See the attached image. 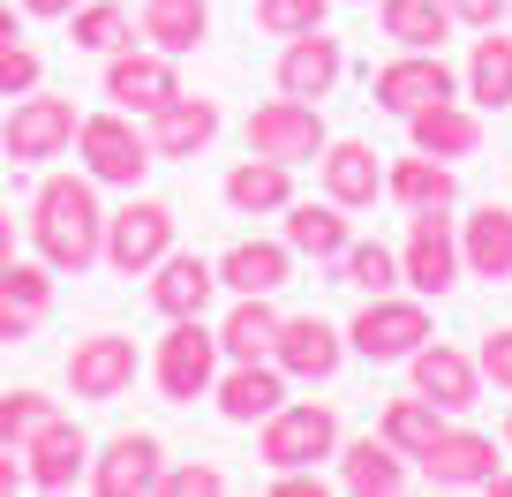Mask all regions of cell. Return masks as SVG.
<instances>
[{
    "instance_id": "cell-1",
    "label": "cell",
    "mask_w": 512,
    "mask_h": 497,
    "mask_svg": "<svg viewBox=\"0 0 512 497\" xmlns=\"http://www.w3.org/2000/svg\"><path fill=\"white\" fill-rule=\"evenodd\" d=\"M31 249L53 264V272H91V264H106V211H98V181L91 174H46L31 196Z\"/></svg>"
},
{
    "instance_id": "cell-2",
    "label": "cell",
    "mask_w": 512,
    "mask_h": 497,
    "mask_svg": "<svg viewBox=\"0 0 512 497\" xmlns=\"http://www.w3.org/2000/svg\"><path fill=\"white\" fill-rule=\"evenodd\" d=\"M76 159H83V174L98 181V189H136V181L151 174V136L136 129V113H83L76 121Z\"/></svg>"
},
{
    "instance_id": "cell-3",
    "label": "cell",
    "mask_w": 512,
    "mask_h": 497,
    "mask_svg": "<svg viewBox=\"0 0 512 497\" xmlns=\"http://www.w3.org/2000/svg\"><path fill=\"white\" fill-rule=\"evenodd\" d=\"M219 324H204V317H166V339H159V354H151V377H159V392L174 407H196L211 385H219Z\"/></svg>"
},
{
    "instance_id": "cell-4",
    "label": "cell",
    "mask_w": 512,
    "mask_h": 497,
    "mask_svg": "<svg viewBox=\"0 0 512 497\" xmlns=\"http://www.w3.org/2000/svg\"><path fill=\"white\" fill-rule=\"evenodd\" d=\"M256 452H264V467H272V475L339 460V415H332L324 400H287V407H272V415L256 422Z\"/></svg>"
},
{
    "instance_id": "cell-5",
    "label": "cell",
    "mask_w": 512,
    "mask_h": 497,
    "mask_svg": "<svg viewBox=\"0 0 512 497\" xmlns=\"http://www.w3.org/2000/svg\"><path fill=\"white\" fill-rule=\"evenodd\" d=\"M460 219H452V204H430L407 219V241H400V279L422 294V302H437V294L460 287Z\"/></svg>"
},
{
    "instance_id": "cell-6",
    "label": "cell",
    "mask_w": 512,
    "mask_h": 497,
    "mask_svg": "<svg viewBox=\"0 0 512 497\" xmlns=\"http://www.w3.org/2000/svg\"><path fill=\"white\" fill-rule=\"evenodd\" d=\"M422 339H437L422 294H369V302L354 309V324H347V347L362 354V362H407Z\"/></svg>"
},
{
    "instance_id": "cell-7",
    "label": "cell",
    "mask_w": 512,
    "mask_h": 497,
    "mask_svg": "<svg viewBox=\"0 0 512 497\" xmlns=\"http://www.w3.org/2000/svg\"><path fill=\"white\" fill-rule=\"evenodd\" d=\"M76 98H61V91H46L38 83L31 98H16L8 106V121H0V144H8V159L16 166H46V159H61L68 144H76Z\"/></svg>"
},
{
    "instance_id": "cell-8",
    "label": "cell",
    "mask_w": 512,
    "mask_h": 497,
    "mask_svg": "<svg viewBox=\"0 0 512 497\" xmlns=\"http://www.w3.org/2000/svg\"><path fill=\"white\" fill-rule=\"evenodd\" d=\"M166 249H174V204L128 189V204L106 211V264H113L121 279H144Z\"/></svg>"
},
{
    "instance_id": "cell-9",
    "label": "cell",
    "mask_w": 512,
    "mask_h": 497,
    "mask_svg": "<svg viewBox=\"0 0 512 497\" xmlns=\"http://www.w3.org/2000/svg\"><path fill=\"white\" fill-rule=\"evenodd\" d=\"M369 98H377V113L407 121V113L437 106V98H460V76L445 68V53H407L400 46V61H384L377 76H369Z\"/></svg>"
},
{
    "instance_id": "cell-10",
    "label": "cell",
    "mask_w": 512,
    "mask_h": 497,
    "mask_svg": "<svg viewBox=\"0 0 512 497\" xmlns=\"http://www.w3.org/2000/svg\"><path fill=\"white\" fill-rule=\"evenodd\" d=\"M324 144H332V136H324V113L309 106V98H287V91H279L272 106L249 113V151H264V159L302 166V159H317Z\"/></svg>"
},
{
    "instance_id": "cell-11",
    "label": "cell",
    "mask_w": 512,
    "mask_h": 497,
    "mask_svg": "<svg viewBox=\"0 0 512 497\" xmlns=\"http://www.w3.org/2000/svg\"><path fill=\"white\" fill-rule=\"evenodd\" d=\"M166 475V445L151 430H121L113 445L91 452V490L98 497H151Z\"/></svg>"
},
{
    "instance_id": "cell-12",
    "label": "cell",
    "mask_w": 512,
    "mask_h": 497,
    "mask_svg": "<svg viewBox=\"0 0 512 497\" xmlns=\"http://www.w3.org/2000/svg\"><path fill=\"white\" fill-rule=\"evenodd\" d=\"M407 377H415L422 400H437L445 415H467V407L482 400V362L475 354H460L452 339H422L415 354H407Z\"/></svg>"
},
{
    "instance_id": "cell-13",
    "label": "cell",
    "mask_w": 512,
    "mask_h": 497,
    "mask_svg": "<svg viewBox=\"0 0 512 497\" xmlns=\"http://www.w3.org/2000/svg\"><path fill=\"white\" fill-rule=\"evenodd\" d=\"M136 339H121V332H91V339H76L68 347V392L76 400H121L128 385H136Z\"/></svg>"
},
{
    "instance_id": "cell-14",
    "label": "cell",
    "mask_w": 512,
    "mask_h": 497,
    "mask_svg": "<svg viewBox=\"0 0 512 497\" xmlns=\"http://www.w3.org/2000/svg\"><path fill=\"white\" fill-rule=\"evenodd\" d=\"M53 264L46 257H31V264H0V339L8 347H23V339H38L46 332V317H53Z\"/></svg>"
},
{
    "instance_id": "cell-15",
    "label": "cell",
    "mask_w": 512,
    "mask_h": 497,
    "mask_svg": "<svg viewBox=\"0 0 512 497\" xmlns=\"http://www.w3.org/2000/svg\"><path fill=\"white\" fill-rule=\"evenodd\" d=\"M23 475H31V490H46V497H61V490H76V482H91V437H83L68 415H53L46 430L23 445Z\"/></svg>"
},
{
    "instance_id": "cell-16",
    "label": "cell",
    "mask_w": 512,
    "mask_h": 497,
    "mask_svg": "<svg viewBox=\"0 0 512 497\" xmlns=\"http://www.w3.org/2000/svg\"><path fill=\"white\" fill-rule=\"evenodd\" d=\"M181 91V76H174V53H136V46H121V53H106V98L121 113H159L166 98Z\"/></svg>"
},
{
    "instance_id": "cell-17",
    "label": "cell",
    "mask_w": 512,
    "mask_h": 497,
    "mask_svg": "<svg viewBox=\"0 0 512 497\" xmlns=\"http://www.w3.org/2000/svg\"><path fill=\"white\" fill-rule=\"evenodd\" d=\"M272 362L287 369V377H309V385H324V377H339V362H347V332H332L317 309H309V317H279Z\"/></svg>"
},
{
    "instance_id": "cell-18",
    "label": "cell",
    "mask_w": 512,
    "mask_h": 497,
    "mask_svg": "<svg viewBox=\"0 0 512 497\" xmlns=\"http://www.w3.org/2000/svg\"><path fill=\"white\" fill-rule=\"evenodd\" d=\"M339 76H347V46H339L332 31L287 38V53H279V91H287V98H309V106H324V98L339 91Z\"/></svg>"
},
{
    "instance_id": "cell-19",
    "label": "cell",
    "mask_w": 512,
    "mask_h": 497,
    "mask_svg": "<svg viewBox=\"0 0 512 497\" xmlns=\"http://www.w3.org/2000/svg\"><path fill=\"white\" fill-rule=\"evenodd\" d=\"M415 467L437 482V490H490V482H497V437L452 430V422H445V437H437Z\"/></svg>"
},
{
    "instance_id": "cell-20",
    "label": "cell",
    "mask_w": 512,
    "mask_h": 497,
    "mask_svg": "<svg viewBox=\"0 0 512 497\" xmlns=\"http://www.w3.org/2000/svg\"><path fill=\"white\" fill-rule=\"evenodd\" d=\"M144 136H151V159H196L219 136V106L196 91H174L159 113H144Z\"/></svg>"
},
{
    "instance_id": "cell-21",
    "label": "cell",
    "mask_w": 512,
    "mask_h": 497,
    "mask_svg": "<svg viewBox=\"0 0 512 497\" xmlns=\"http://www.w3.org/2000/svg\"><path fill=\"white\" fill-rule=\"evenodd\" d=\"M211 294H219V264L196 257V249H166L151 264V309L159 317H204Z\"/></svg>"
},
{
    "instance_id": "cell-22",
    "label": "cell",
    "mask_w": 512,
    "mask_h": 497,
    "mask_svg": "<svg viewBox=\"0 0 512 497\" xmlns=\"http://www.w3.org/2000/svg\"><path fill=\"white\" fill-rule=\"evenodd\" d=\"M317 181H324V196L347 204V211H369L384 196V166H377V151H369L362 136H332V144L317 151Z\"/></svg>"
},
{
    "instance_id": "cell-23",
    "label": "cell",
    "mask_w": 512,
    "mask_h": 497,
    "mask_svg": "<svg viewBox=\"0 0 512 497\" xmlns=\"http://www.w3.org/2000/svg\"><path fill=\"white\" fill-rule=\"evenodd\" d=\"M211 400H219L226 422H264L272 407H287V369H279L272 354H264V362H226Z\"/></svg>"
},
{
    "instance_id": "cell-24",
    "label": "cell",
    "mask_w": 512,
    "mask_h": 497,
    "mask_svg": "<svg viewBox=\"0 0 512 497\" xmlns=\"http://www.w3.org/2000/svg\"><path fill=\"white\" fill-rule=\"evenodd\" d=\"M407 144L430 151V159H475V151H482V106H467V98H437V106L407 113Z\"/></svg>"
},
{
    "instance_id": "cell-25",
    "label": "cell",
    "mask_w": 512,
    "mask_h": 497,
    "mask_svg": "<svg viewBox=\"0 0 512 497\" xmlns=\"http://www.w3.org/2000/svg\"><path fill=\"white\" fill-rule=\"evenodd\" d=\"M294 279V249L287 241H234V249H226L219 257V287L226 294H279Z\"/></svg>"
},
{
    "instance_id": "cell-26",
    "label": "cell",
    "mask_w": 512,
    "mask_h": 497,
    "mask_svg": "<svg viewBox=\"0 0 512 497\" xmlns=\"http://www.w3.org/2000/svg\"><path fill=\"white\" fill-rule=\"evenodd\" d=\"M226 204H234L241 219H272V211H287V204H294V166L249 151V159L226 174Z\"/></svg>"
},
{
    "instance_id": "cell-27",
    "label": "cell",
    "mask_w": 512,
    "mask_h": 497,
    "mask_svg": "<svg viewBox=\"0 0 512 497\" xmlns=\"http://www.w3.org/2000/svg\"><path fill=\"white\" fill-rule=\"evenodd\" d=\"M339 482L354 497H400L407 490V452L392 437H354V445H339Z\"/></svg>"
},
{
    "instance_id": "cell-28",
    "label": "cell",
    "mask_w": 512,
    "mask_h": 497,
    "mask_svg": "<svg viewBox=\"0 0 512 497\" xmlns=\"http://www.w3.org/2000/svg\"><path fill=\"white\" fill-rule=\"evenodd\" d=\"M460 264L475 279H512V211L505 204H475L460 219Z\"/></svg>"
},
{
    "instance_id": "cell-29",
    "label": "cell",
    "mask_w": 512,
    "mask_h": 497,
    "mask_svg": "<svg viewBox=\"0 0 512 497\" xmlns=\"http://www.w3.org/2000/svg\"><path fill=\"white\" fill-rule=\"evenodd\" d=\"M460 98L482 113H505L512 106V38L490 23V38L467 46V68H460Z\"/></svg>"
},
{
    "instance_id": "cell-30",
    "label": "cell",
    "mask_w": 512,
    "mask_h": 497,
    "mask_svg": "<svg viewBox=\"0 0 512 497\" xmlns=\"http://www.w3.org/2000/svg\"><path fill=\"white\" fill-rule=\"evenodd\" d=\"M384 196L407 211H430V204H460V174L452 159H430V151H407V159L384 166Z\"/></svg>"
},
{
    "instance_id": "cell-31",
    "label": "cell",
    "mask_w": 512,
    "mask_h": 497,
    "mask_svg": "<svg viewBox=\"0 0 512 497\" xmlns=\"http://www.w3.org/2000/svg\"><path fill=\"white\" fill-rule=\"evenodd\" d=\"M294 249V257H317V264H339V249H347V204H332V196H317V204H287V234H279Z\"/></svg>"
},
{
    "instance_id": "cell-32",
    "label": "cell",
    "mask_w": 512,
    "mask_h": 497,
    "mask_svg": "<svg viewBox=\"0 0 512 497\" xmlns=\"http://www.w3.org/2000/svg\"><path fill=\"white\" fill-rule=\"evenodd\" d=\"M377 31L407 53H437L452 38V8L445 0H377Z\"/></svg>"
},
{
    "instance_id": "cell-33",
    "label": "cell",
    "mask_w": 512,
    "mask_h": 497,
    "mask_svg": "<svg viewBox=\"0 0 512 497\" xmlns=\"http://www.w3.org/2000/svg\"><path fill=\"white\" fill-rule=\"evenodd\" d=\"M272 339H279L272 294H234V309H226V324H219V354L226 362H264Z\"/></svg>"
},
{
    "instance_id": "cell-34",
    "label": "cell",
    "mask_w": 512,
    "mask_h": 497,
    "mask_svg": "<svg viewBox=\"0 0 512 497\" xmlns=\"http://www.w3.org/2000/svg\"><path fill=\"white\" fill-rule=\"evenodd\" d=\"M144 38L159 53H196L211 38V0H144Z\"/></svg>"
},
{
    "instance_id": "cell-35",
    "label": "cell",
    "mask_w": 512,
    "mask_h": 497,
    "mask_svg": "<svg viewBox=\"0 0 512 497\" xmlns=\"http://www.w3.org/2000/svg\"><path fill=\"white\" fill-rule=\"evenodd\" d=\"M377 437H392V445H400L407 460H422V452H430L437 437H445V407H437V400H422V392H407V400H392V407H384Z\"/></svg>"
},
{
    "instance_id": "cell-36",
    "label": "cell",
    "mask_w": 512,
    "mask_h": 497,
    "mask_svg": "<svg viewBox=\"0 0 512 497\" xmlns=\"http://www.w3.org/2000/svg\"><path fill=\"white\" fill-rule=\"evenodd\" d=\"M68 31H76L83 53H121V46H136V16H128L121 0H83L76 16H68Z\"/></svg>"
},
{
    "instance_id": "cell-37",
    "label": "cell",
    "mask_w": 512,
    "mask_h": 497,
    "mask_svg": "<svg viewBox=\"0 0 512 497\" xmlns=\"http://www.w3.org/2000/svg\"><path fill=\"white\" fill-rule=\"evenodd\" d=\"M339 279H347L354 294H392L400 249H384V241H347V249H339Z\"/></svg>"
},
{
    "instance_id": "cell-38",
    "label": "cell",
    "mask_w": 512,
    "mask_h": 497,
    "mask_svg": "<svg viewBox=\"0 0 512 497\" xmlns=\"http://www.w3.org/2000/svg\"><path fill=\"white\" fill-rule=\"evenodd\" d=\"M53 415H61V400H46V392H31V385H23V392H0V445L23 452Z\"/></svg>"
},
{
    "instance_id": "cell-39",
    "label": "cell",
    "mask_w": 512,
    "mask_h": 497,
    "mask_svg": "<svg viewBox=\"0 0 512 497\" xmlns=\"http://www.w3.org/2000/svg\"><path fill=\"white\" fill-rule=\"evenodd\" d=\"M332 0H256V31L272 38H302V31H324Z\"/></svg>"
},
{
    "instance_id": "cell-40",
    "label": "cell",
    "mask_w": 512,
    "mask_h": 497,
    "mask_svg": "<svg viewBox=\"0 0 512 497\" xmlns=\"http://www.w3.org/2000/svg\"><path fill=\"white\" fill-rule=\"evenodd\" d=\"M38 83H46V53H38L31 38H8V46H0V98L16 106V98H31Z\"/></svg>"
},
{
    "instance_id": "cell-41",
    "label": "cell",
    "mask_w": 512,
    "mask_h": 497,
    "mask_svg": "<svg viewBox=\"0 0 512 497\" xmlns=\"http://www.w3.org/2000/svg\"><path fill=\"white\" fill-rule=\"evenodd\" d=\"M159 490L166 497H219L226 475H219V467H204V460H181V467H166V475H159Z\"/></svg>"
},
{
    "instance_id": "cell-42",
    "label": "cell",
    "mask_w": 512,
    "mask_h": 497,
    "mask_svg": "<svg viewBox=\"0 0 512 497\" xmlns=\"http://www.w3.org/2000/svg\"><path fill=\"white\" fill-rule=\"evenodd\" d=\"M475 362H482V377H490L497 392H512V324H497V332L482 339V354H475Z\"/></svg>"
},
{
    "instance_id": "cell-43",
    "label": "cell",
    "mask_w": 512,
    "mask_h": 497,
    "mask_svg": "<svg viewBox=\"0 0 512 497\" xmlns=\"http://www.w3.org/2000/svg\"><path fill=\"white\" fill-rule=\"evenodd\" d=\"M445 8H452V23H467V31H490V23H505L512 0H445Z\"/></svg>"
},
{
    "instance_id": "cell-44",
    "label": "cell",
    "mask_w": 512,
    "mask_h": 497,
    "mask_svg": "<svg viewBox=\"0 0 512 497\" xmlns=\"http://www.w3.org/2000/svg\"><path fill=\"white\" fill-rule=\"evenodd\" d=\"M23 482H31V475H23V452H16V445H0V497H16Z\"/></svg>"
},
{
    "instance_id": "cell-45",
    "label": "cell",
    "mask_w": 512,
    "mask_h": 497,
    "mask_svg": "<svg viewBox=\"0 0 512 497\" xmlns=\"http://www.w3.org/2000/svg\"><path fill=\"white\" fill-rule=\"evenodd\" d=\"M83 0H23V16H38V23H61V16H76Z\"/></svg>"
},
{
    "instance_id": "cell-46",
    "label": "cell",
    "mask_w": 512,
    "mask_h": 497,
    "mask_svg": "<svg viewBox=\"0 0 512 497\" xmlns=\"http://www.w3.org/2000/svg\"><path fill=\"white\" fill-rule=\"evenodd\" d=\"M0 264H16V211H0Z\"/></svg>"
},
{
    "instance_id": "cell-47",
    "label": "cell",
    "mask_w": 512,
    "mask_h": 497,
    "mask_svg": "<svg viewBox=\"0 0 512 497\" xmlns=\"http://www.w3.org/2000/svg\"><path fill=\"white\" fill-rule=\"evenodd\" d=\"M8 38H23V31H16V8L0 0V46H8Z\"/></svg>"
},
{
    "instance_id": "cell-48",
    "label": "cell",
    "mask_w": 512,
    "mask_h": 497,
    "mask_svg": "<svg viewBox=\"0 0 512 497\" xmlns=\"http://www.w3.org/2000/svg\"><path fill=\"white\" fill-rule=\"evenodd\" d=\"M490 490H497V497H512V475H497V482H490Z\"/></svg>"
},
{
    "instance_id": "cell-49",
    "label": "cell",
    "mask_w": 512,
    "mask_h": 497,
    "mask_svg": "<svg viewBox=\"0 0 512 497\" xmlns=\"http://www.w3.org/2000/svg\"><path fill=\"white\" fill-rule=\"evenodd\" d=\"M505 452H512V415H505Z\"/></svg>"
},
{
    "instance_id": "cell-50",
    "label": "cell",
    "mask_w": 512,
    "mask_h": 497,
    "mask_svg": "<svg viewBox=\"0 0 512 497\" xmlns=\"http://www.w3.org/2000/svg\"><path fill=\"white\" fill-rule=\"evenodd\" d=\"M505 16H512V8H505Z\"/></svg>"
}]
</instances>
